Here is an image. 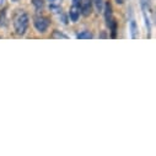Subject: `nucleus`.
<instances>
[{"mask_svg":"<svg viewBox=\"0 0 156 156\" xmlns=\"http://www.w3.org/2000/svg\"><path fill=\"white\" fill-rule=\"evenodd\" d=\"M115 3H117V4H123L124 0H115Z\"/></svg>","mask_w":156,"mask_h":156,"instance_id":"ddd939ff","label":"nucleus"},{"mask_svg":"<svg viewBox=\"0 0 156 156\" xmlns=\"http://www.w3.org/2000/svg\"><path fill=\"white\" fill-rule=\"evenodd\" d=\"M12 2H15V3H16V2H19V0H12Z\"/></svg>","mask_w":156,"mask_h":156,"instance_id":"2eb2a0df","label":"nucleus"},{"mask_svg":"<svg viewBox=\"0 0 156 156\" xmlns=\"http://www.w3.org/2000/svg\"><path fill=\"white\" fill-rule=\"evenodd\" d=\"M80 2L81 0H73V4H71V8H70V11H69V19L71 22H77L80 17Z\"/></svg>","mask_w":156,"mask_h":156,"instance_id":"39448f33","label":"nucleus"},{"mask_svg":"<svg viewBox=\"0 0 156 156\" xmlns=\"http://www.w3.org/2000/svg\"><path fill=\"white\" fill-rule=\"evenodd\" d=\"M103 11H105V20H106V25L109 28L111 32V37L115 38L117 37V28H118V23H117L114 16H113V9H112V4L109 2H107L103 5Z\"/></svg>","mask_w":156,"mask_h":156,"instance_id":"f03ea898","label":"nucleus"},{"mask_svg":"<svg viewBox=\"0 0 156 156\" xmlns=\"http://www.w3.org/2000/svg\"><path fill=\"white\" fill-rule=\"evenodd\" d=\"M140 5H141L145 25H146V28H147V32H149V37H150V31H151V19H150L151 8H150V0H140Z\"/></svg>","mask_w":156,"mask_h":156,"instance_id":"20e7f679","label":"nucleus"},{"mask_svg":"<svg viewBox=\"0 0 156 156\" xmlns=\"http://www.w3.org/2000/svg\"><path fill=\"white\" fill-rule=\"evenodd\" d=\"M80 11L81 15L87 17L92 12V0H81L80 2Z\"/></svg>","mask_w":156,"mask_h":156,"instance_id":"423d86ee","label":"nucleus"},{"mask_svg":"<svg viewBox=\"0 0 156 156\" xmlns=\"http://www.w3.org/2000/svg\"><path fill=\"white\" fill-rule=\"evenodd\" d=\"M92 5H95V9L97 10V12H102L103 10V0H92Z\"/></svg>","mask_w":156,"mask_h":156,"instance_id":"f8f14e48","label":"nucleus"},{"mask_svg":"<svg viewBox=\"0 0 156 156\" xmlns=\"http://www.w3.org/2000/svg\"><path fill=\"white\" fill-rule=\"evenodd\" d=\"M51 38L53 40H68L69 36H66L65 33H63L62 31H58V30H54L53 33L51 34Z\"/></svg>","mask_w":156,"mask_h":156,"instance_id":"6e6552de","label":"nucleus"},{"mask_svg":"<svg viewBox=\"0 0 156 156\" xmlns=\"http://www.w3.org/2000/svg\"><path fill=\"white\" fill-rule=\"evenodd\" d=\"M31 2H32V5L34 6L37 12H40V11L43 10V8H44V0H31Z\"/></svg>","mask_w":156,"mask_h":156,"instance_id":"9d476101","label":"nucleus"},{"mask_svg":"<svg viewBox=\"0 0 156 156\" xmlns=\"http://www.w3.org/2000/svg\"><path fill=\"white\" fill-rule=\"evenodd\" d=\"M3 3H4V0H0V6L3 5Z\"/></svg>","mask_w":156,"mask_h":156,"instance_id":"4468645a","label":"nucleus"},{"mask_svg":"<svg viewBox=\"0 0 156 156\" xmlns=\"http://www.w3.org/2000/svg\"><path fill=\"white\" fill-rule=\"evenodd\" d=\"M130 36L133 40H136L139 37V32H138V26H136V22L135 20H132L130 21Z\"/></svg>","mask_w":156,"mask_h":156,"instance_id":"0eeeda50","label":"nucleus"},{"mask_svg":"<svg viewBox=\"0 0 156 156\" xmlns=\"http://www.w3.org/2000/svg\"><path fill=\"white\" fill-rule=\"evenodd\" d=\"M28 25H30L28 14L23 10H19L16 12V15L14 16V30H15L16 34L23 36L28 28Z\"/></svg>","mask_w":156,"mask_h":156,"instance_id":"f257e3e1","label":"nucleus"},{"mask_svg":"<svg viewBox=\"0 0 156 156\" xmlns=\"http://www.w3.org/2000/svg\"><path fill=\"white\" fill-rule=\"evenodd\" d=\"M49 25H51V21L46 16H42V15L40 16L38 15V16H36L33 19V26L37 30V32H40V33H44L48 30Z\"/></svg>","mask_w":156,"mask_h":156,"instance_id":"7ed1b4c3","label":"nucleus"},{"mask_svg":"<svg viewBox=\"0 0 156 156\" xmlns=\"http://www.w3.org/2000/svg\"><path fill=\"white\" fill-rule=\"evenodd\" d=\"M76 38L77 40H91V38H94V34L90 32V31H81L80 33L76 34Z\"/></svg>","mask_w":156,"mask_h":156,"instance_id":"1a4fd4ad","label":"nucleus"},{"mask_svg":"<svg viewBox=\"0 0 156 156\" xmlns=\"http://www.w3.org/2000/svg\"><path fill=\"white\" fill-rule=\"evenodd\" d=\"M8 26V19H6V11L3 10L0 12V27H6Z\"/></svg>","mask_w":156,"mask_h":156,"instance_id":"9b49d317","label":"nucleus"}]
</instances>
